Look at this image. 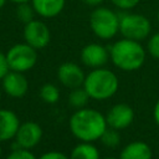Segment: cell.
I'll return each instance as SVG.
<instances>
[{
    "mask_svg": "<svg viewBox=\"0 0 159 159\" xmlns=\"http://www.w3.org/2000/svg\"><path fill=\"white\" fill-rule=\"evenodd\" d=\"M9 71H10V67H9V63L6 60V55L0 52V80H2Z\"/></svg>",
    "mask_w": 159,
    "mask_h": 159,
    "instance_id": "obj_24",
    "label": "cell"
},
{
    "mask_svg": "<svg viewBox=\"0 0 159 159\" xmlns=\"http://www.w3.org/2000/svg\"><path fill=\"white\" fill-rule=\"evenodd\" d=\"M6 1H7V0H0V10H1V9H2L4 6H5Z\"/></svg>",
    "mask_w": 159,
    "mask_h": 159,
    "instance_id": "obj_29",
    "label": "cell"
},
{
    "mask_svg": "<svg viewBox=\"0 0 159 159\" xmlns=\"http://www.w3.org/2000/svg\"><path fill=\"white\" fill-rule=\"evenodd\" d=\"M109 58V51L99 43H88L81 51V61L87 67H103Z\"/></svg>",
    "mask_w": 159,
    "mask_h": 159,
    "instance_id": "obj_11",
    "label": "cell"
},
{
    "mask_svg": "<svg viewBox=\"0 0 159 159\" xmlns=\"http://www.w3.org/2000/svg\"><path fill=\"white\" fill-rule=\"evenodd\" d=\"M101 140L107 147H111V148L117 147L120 143V135L118 133V129H114V128H111V127L107 128L104 130V133L102 134Z\"/></svg>",
    "mask_w": 159,
    "mask_h": 159,
    "instance_id": "obj_20",
    "label": "cell"
},
{
    "mask_svg": "<svg viewBox=\"0 0 159 159\" xmlns=\"http://www.w3.org/2000/svg\"><path fill=\"white\" fill-rule=\"evenodd\" d=\"M89 94L87 93V91L83 88V87H77V88H73L68 96V103L71 107L73 108H83L88 101H89Z\"/></svg>",
    "mask_w": 159,
    "mask_h": 159,
    "instance_id": "obj_17",
    "label": "cell"
},
{
    "mask_svg": "<svg viewBox=\"0 0 159 159\" xmlns=\"http://www.w3.org/2000/svg\"><path fill=\"white\" fill-rule=\"evenodd\" d=\"M19 148L31 149L37 145L42 138V128L35 122H25L20 124L15 135Z\"/></svg>",
    "mask_w": 159,
    "mask_h": 159,
    "instance_id": "obj_8",
    "label": "cell"
},
{
    "mask_svg": "<svg viewBox=\"0 0 159 159\" xmlns=\"http://www.w3.org/2000/svg\"><path fill=\"white\" fill-rule=\"evenodd\" d=\"M109 1L120 10H132L139 4L140 0H109Z\"/></svg>",
    "mask_w": 159,
    "mask_h": 159,
    "instance_id": "obj_23",
    "label": "cell"
},
{
    "mask_svg": "<svg viewBox=\"0 0 159 159\" xmlns=\"http://www.w3.org/2000/svg\"><path fill=\"white\" fill-rule=\"evenodd\" d=\"M20 127L19 117L10 109H0V142L15 138Z\"/></svg>",
    "mask_w": 159,
    "mask_h": 159,
    "instance_id": "obj_13",
    "label": "cell"
},
{
    "mask_svg": "<svg viewBox=\"0 0 159 159\" xmlns=\"http://www.w3.org/2000/svg\"><path fill=\"white\" fill-rule=\"evenodd\" d=\"M6 159H36V157L29 150V149H24V148H17L14 149Z\"/></svg>",
    "mask_w": 159,
    "mask_h": 159,
    "instance_id": "obj_22",
    "label": "cell"
},
{
    "mask_svg": "<svg viewBox=\"0 0 159 159\" xmlns=\"http://www.w3.org/2000/svg\"><path fill=\"white\" fill-rule=\"evenodd\" d=\"M24 39L26 43L36 50H40L48 45L51 40V32L43 21L34 19L24 25Z\"/></svg>",
    "mask_w": 159,
    "mask_h": 159,
    "instance_id": "obj_7",
    "label": "cell"
},
{
    "mask_svg": "<svg viewBox=\"0 0 159 159\" xmlns=\"http://www.w3.org/2000/svg\"><path fill=\"white\" fill-rule=\"evenodd\" d=\"M40 97L43 102L53 104L60 99V91L58 88L52 83H46L40 89Z\"/></svg>",
    "mask_w": 159,
    "mask_h": 159,
    "instance_id": "obj_18",
    "label": "cell"
},
{
    "mask_svg": "<svg viewBox=\"0 0 159 159\" xmlns=\"http://www.w3.org/2000/svg\"><path fill=\"white\" fill-rule=\"evenodd\" d=\"M147 50L150 56H153L154 58H159V32H155L149 37Z\"/></svg>",
    "mask_w": 159,
    "mask_h": 159,
    "instance_id": "obj_21",
    "label": "cell"
},
{
    "mask_svg": "<svg viewBox=\"0 0 159 159\" xmlns=\"http://www.w3.org/2000/svg\"><path fill=\"white\" fill-rule=\"evenodd\" d=\"M37 50L29 43H16L6 52V60L11 71L26 72L30 71L37 61Z\"/></svg>",
    "mask_w": 159,
    "mask_h": 159,
    "instance_id": "obj_6",
    "label": "cell"
},
{
    "mask_svg": "<svg viewBox=\"0 0 159 159\" xmlns=\"http://www.w3.org/2000/svg\"><path fill=\"white\" fill-rule=\"evenodd\" d=\"M0 157H1V147H0Z\"/></svg>",
    "mask_w": 159,
    "mask_h": 159,
    "instance_id": "obj_32",
    "label": "cell"
},
{
    "mask_svg": "<svg viewBox=\"0 0 159 159\" xmlns=\"http://www.w3.org/2000/svg\"><path fill=\"white\" fill-rule=\"evenodd\" d=\"M1 81L5 93L14 98H20L25 96L29 89V82L26 77L22 75V72L10 70Z\"/></svg>",
    "mask_w": 159,
    "mask_h": 159,
    "instance_id": "obj_12",
    "label": "cell"
},
{
    "mask_svg": "<svg viewBox=\"0 0 159 159\" xmlns=\"http://www.w3.org/2000/svg\"><path fill=\"white\" fill-rule=\"evenodd\" d=\"M70 159H101L98 149L89 142H82L76 145L70 155Z\"/></svg>",
    "mask_w": 159,
    "mask_h": 159,
    "instance_id": "obj_16",
    "label": "cell"
},
{
    "mask_svg": "<svg viewBox=\"0 0 159 159\" xmlns=\"http://www.w3.org/2000/svg\"><path fill=\"white\" fill-rule=\"evenodd\" d=\"M89 26L97 37L111 40L119 32V16L109 7L97 6L91 12Z\"/></svg>",
    "mask_w": 159,
    "mask_h": 159,
    "instance_id": "obj_4",
    "label": "cell"
},
{
    "mask_svg": "<svg viewBox=\"0 0 159 159\" xmlns=\"http://www.w3.org/2000/svg\"><path fill=\"white\" fill-rule=\"evenodd\" d=\"M150 31L152 24L142 14L127 12L119 16V32L125 39L142 41L150 35Z\"/></svg>",
    "mask_w": 159,
    "mask_h": 159,
    "instance_id": "obj_5",
    "label": "cell"
},
{
    "mask_svg": "<svg viewBox=\"0 0 159 159\" xmlns=\"http://www.w3.org/2000/svg\"><path fill=\"white\" fill-rule=\"evenodd\" d=\"M10 1H12L15 4H22V2H30L31 0H10Z\"/></svg>",
    "mask_w": 159,
    "mask_h": 159,
    "instance_id": "obj_28",
    "label": "cell"
},
{
    "mask_svg": "<svg viewBox=\"0 0 159 159\" xmlns=\"http://www.w3.org/2000/svg\"><path fill=\"white\" fill-rule=\"evenodd\" d=\"M86 5H88V6H92V7H97V6H101L103 2H104V0H82Z\"/></svg>",
    "mask_w": 159,
    "mask_h": 159,
    "instance_id": "obj_26",
    "label": "cell"
},
{
    "mask_svg": "<svg viewBox=\"0 0 159 159\" xmlns=\"http://www.w3.org/2000/svg\"><path fill=\"white\" fill-rule=\"evenodd\" d=\"M0 99H1V91H0Z\"/></svg>",
    "mask_w": 159,
    "mask_h": 159,
    "instance_id": "obj_33",
    "label": "cell"
},
{
    "mask_svg": "<svg viewBox=\"0 0 159 159\" xmlns=\"http://www.w3.org/2000/svg\"><path fill=\"white\" fill-rule=\"evenodd\" d=\"M57 77L63 86L72 89L83 86L86 78L83 70L75 62L62 63L57 70Z\"/></svg>",
    "mask_w": 159,
    "mask_h": 159,
    "instance_id": "obj_10",
    "label": "cell"
},
{
    "mask_svg": "<svg viewBox=\"0 0 159 159\" xmlns=\"http://www.w3.org/2000/svg\"><path fill=\"white\" fill-rule=\"evenodd\" d=\"M157 20H158V24H159V9H158V14H157Z\"/></svg>",
    "mask_w": 159,
    "mask_h": 159,
    "instance_id": "obj_30",
    "label": "cell"
},
{
    "mask_svg": "<svg viewBox=\"0 0 159 159\" xmlns=\"http://www.w3.org/2000/svg\"><path fill=\"white\" fill-rule=\"evenodd\" d=\"M134 119V111L125 103H118L113 106L106 116L107 125L114 129H124L132 124Z\"/></svg>",
    "mask_w": 159,
    "mask_h": 159,
    "instance_id": "obj_9",
    "label": "cell"
},
{
    "mask_svg": "<svg viewBox=\"0 0 159 159\" xmlns=\"http://www.w3.org/2000/svg\"><path fill=\"white\" fill-rule=\"evenodd\" d=\"M153 116H154V119L157 122V124L159 125V99L157 101L155 106H154V111H153Z\"/></svg>",
    "mask_w": 159,
    "mask_h": 159,
    "instance_id": "obj_27",
    "label": "cell"
},
{
    "mask_svg": "<svg viewBox=\"0 0 159 159\" xmlns=\"http://www.w3.org/2000/svg\"><path fill=\"white\" fill-rule=\"evenodd\" d=\"M83 88L91 98L103 101L111 98L118 89V78L111 70L98 67L93 68L84 78Z\"/></svg>",
    "mask_w": 159,
    "mask_h": 159,
    "instance_id": "obj_3",
    "label": "cell"
},
{
    "mask_svg": "<svg viewBox=\"0 0 159 159\" xmlns=\"http://www.w3.org/2000/svg\"><path fill=\"white\" fill-rule=\"evenodd\" d=\"M35 9L32 6L31 2H22V4H17L16 7V16L19 19V21H21L24 25L30 22L31 20H34L35 17Z\"/></svg>",
    "mask_w": 159,
    "mask_h": 159,
    "instance_id": "obj_19",
    "label": "cell"
},
{
    "mask_svg": "<svg viewBox=\"0 0 159 159\" xmlns=\"http://www.w3.org/2000/svg\"><path fill=\"white\" fill-rule=\"evenodd\" d=\"M150 147L144 142H132L120 152L119 159H152Z\"/></svg>",
    "mask_w": 159,
    "mask_h": 159,
    "instance_id": "obj_15",
    "label": "cell"
},
{
    "mask_svg": "<svg viewBox=\"0 0 159 159\" xmlns=\"http://www.w3.org/2000/svg\"><path fill=\"white\" fill-rule=\"evenodd\" d=\"M39 159H70V158L66 157L61 152H47V153L42 154Z\"/></svg>",
    "mask_w": 159,
    "mask_h": 159,
    "instance_id": "obj_25",
    "label": "cell"
},
{
    "mask_svg": "<svg viewBox=\"0 0 159 159\" xmlns=\"http://www.w3.org/2000/svg\"><path fill=\"white\" fill-rule=\"evenodd\" d=\"M109 58L116 67L130 72L143 66L145 61V50L140 41L123 37L111 46Z\"/></svg>",
    "mask_w": 159,
    "mask_h": 159,
    "instance_id": "obj_2",
    "label": "cell"
},
{
    "mask_svg": "<svg viewBox=\"0 0 159 159\" xmlns=\"http://www.w3.org/2000/svg\"><path fill=\"white\" fill-rule=\"evenodd\" d=\"M36 15L43 19L56 17L62 12L66 5V0H31Z\"/></svg>",
    "mask_w": 159,
    "mask_h": 159,
    "instance_id": "obj_14",
    "label": "cell"
},
{
    "mask_svg": "<svg viewBox=\"0 0 159 159\" xmlns=\"http://www.w3.org/2000/svg\"><path fill=\"white\" fill-rule=\"evenodd\" d=\"M104 159H117V158H114V157H107V158H104Z\"/></svg>",
    "mask_w": 159,
    "mask_h": 159,
    "instance_id": "obj_31",
    "label": "cell"
},
{
    "mask_svg": "<svg viewBox=\"0 0 159 159\" xmlns=\"http://www.w3.org/2000/svg\"><path fill=\"white\" fill-rule=\"evenodd\" d=\"M70 130L81 142H94L101 139L107 129L106 117L92 108H80L70 118Z\"/></svg>",
    "mask_w": 159,
    "mask_h": 159,
    "instance_id": "obj_1",
    "label": "cell"
}]
</instances>
